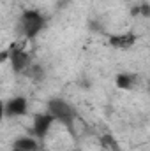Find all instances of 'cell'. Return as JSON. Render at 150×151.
<instances>
[{"label":"cell","instance_id":"cell-1","mask_svg":"<svg viewBox=\"0 0 150 151\" xmlns=\"http://www.w3.org/2000/svg\"><path fill=\"white\" fill-rule=\"evenodd\" d=\"M44 27H46V18L37 9H25L18 21V28H20L21 35L27 39L37 37L44 30Z\"/></svg>","mask_w":150,"mask_h":151},{"label":"cell","instance_id":"cell-2","mask_svg":"<svg viewBox=\"0 0 150 151\" xmlns=\"http://www.w3.org/2000/svg\"><path fill=\"white\" fill-rule=\"evenodd\" d=\"M46 113H50L55 121H58L60 125H64L73 134V125H74V119H76V113H74V109H73V106L67 100H64L60 97L50 99Z\"/></svg>","mask_w":150,"mask_h":151},{"label":"cell","instance_id":"cell-3","mask_svg":"<svg viewBox=\"0 0 150 151\" xmlns=\"http://www.w3.org/2000/svg\"><path fill=\"white\" fill-rule=\"evenodd\" d=\"M7 49H9V60L7 62L11 63V69L16 74H25V70L32 63V58H30L28 51L25 47H21L20 44H11Z\"/></svg>","mask_w":150,"mask_h":151},{"label":"cell","instance_id":"cell-4","mask_svg":"<svg viewBox=\"0 0 150 151\" xmlns=\"http://www.w3.org/2000/svg\"><path fill=\"white\" fill-rule=\"evenodd\" d=\"M55 119L51 118L50 113H39L34 116V121H32V130H30V135L36 137L37 141H44L46 135L50 134V128L53 127Z\"/></svg>","mask_w":150,"mask_h":151},{"label":"cell","instance_id":"cell-5","mask_svg":"<svg viewBox=\"0 0 150 151\" xmlns=\"http://www.w3.org/2000/svg\"><path fill=\"white\" fill-rule=\"evenodd\" d=\"M28 113V100L27 97H12L4 102V116L5 118H20Z\"/></svg>","mask_w":150,"mask_h":151},{"label":"cell","instance_id":"cell-6","mask_svg":"<svg viewBox=\"0 0 150 151\" xmlns=\"http://www.w3.org/2000/svg\"><path fill=\"white\" fill-rule=\"evenodd\" d=\"M136 34L134 32H124V34H113V35H108V44L115 47V49H131L134 44H136Z\"/></svg>","mask_w":150,"mask_h":151},{"label":"cell","instance_id":"cell-7","mask_svg":"<svg viewBox=\"0 0 150 151\" xmlns=\"http://www.w3.org/2000/svg\"><path fill=\"white\" fill-rule=\"evenodd\" d=\"M39 142L41 141H37L32 135H21L12 142V148L21 151H39Z\"/></svg>","mask_w":150,"mask_h":151},{"label":"cell","instance_id":"cell-8","mask_svg":"<svg viewBox=\"0 0 150 151\" xmlns=\"http://www.w3.org/2000/svg\"><path fill=\"white\" fill-rule=\"evenodd\" d=\"M136 84V77L134 74H127V72H120V74H117L115 77V86L118 88V90H131L133 86Z\"/></svg>","mask_w":150,"mask_h":151},{"label":"cell","instance_id":"cell-9","mask_svg":"<svg viewBox=\"0 0 150 151\" xmlns=\"http://www.w3.org/2000/svg\"><path fill=\"white\" fill-rule=\"evenodd\" d=\"M25 74L28 76L32 81H44V77H46V72H44V67L41 65V63H30V67L25 70Z\"/></svg>","mask_w":150,"mask_h":151},{"label":"cell","instance_id":"cell-10","mask_svg":"<svg viewBox=\"0 0 150 151\" xmlns=\"http://www.w3.org/2000/svg\"><path fill=\"white\" fill-rule=\"evenodd\" d=\"M101 142H103V146H104V148H108V150H111V151H120V150H118V144H117V141L113 139L110 134L103 135Z\"/></svg>","mask_w":150,"mask_h":151},{"label":"cell","instance_id":"cell-11","mask_svg":"<svg viewBox=\"0 0 150 151\" xmlns=\"http://www.w3.org/2000/svg\"><path fill=\"white\" fill-rule=\"evenodd\" d=\"M138 14H141L143 18H149V16H150L149 4H141V5H138Z\"/></svg>","mask_w":150,"mask_h":151},{"label":"cell","instance_id":"cell-12","mask_svg":"<svg viewBox=\"0 0 150 151\" xmlns=\"http://www.w3.org/2000/svg\"><path fill=\"white\" fill-rule=\"evenodd\" d=\"M9 60V49H4L2 53H0V63L2 62H7Z\"/></svg>","mask_w":150,"mask_h":151},{"label":"cell","instance_id":"cell-13","mask_svg":"<svg viewBox=\"0 0 150 151\" xmlns=\"http://www.w3.org/2000/svg\"><path fill=\"white\" fill-rule=\"evenodd\" d=\"M4 102H0V119H4Z\"/></svg>","mask_w":150,"mask_h":151},{"label":"cell","instance_id":"cell-14","mask_svg":"<svg viewBox=\"0 0 150 151\" xmlns=\"http://www.w3.org/2000/svg\"><path fill=\"white\" fill-rule=\"evenodd\" d=\"M11 151H21V150H16V148H12V150H11Z\"/></svg>","mask_w":150,"mask_h":151}]
</instances>
